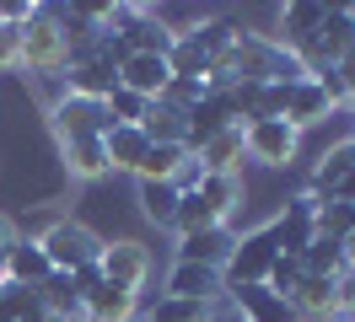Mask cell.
Listing matches in <instances>:
<instances>
[{
    "instance_id": "6da1fadb",
    "label": "cell",
    "mask_w": 355,
    "mask_h": 322,
    "mask_svg": "<svg viewBox=\"0 0 355 322\" xmlns=\"http://www.w3.org/2000/svg\"><path fill=\"white\" fill-rule=\"evenodd\" d=\"M350 48H355V6H329V17L318 21V33H312L291 60L302 64V75H323V70H334Z\"/></svg>"
},
{
    "instance_id": "7a4b0ae2",
    "label": "cell",
    "mask_w": 355,
    "mask_h": 322,
    "mask_svg": "<svg viewBox=\"0 0 355 322\" xmlns=\"http://www.w3.org/2000/svg\"><path fill=\"white\" fill-rule=\"evenodd\" d=\"M103 242H108V236H97L87 220H70V215H54L44 231H38V247L49 253L54 274H70V269H87V263H97Z\"/></svg>"
},
{
    "instance_id": "3957f363",
    "label": "cell",
    "mask_w": 355,
    "mask_h": 322,
    "mask_svg": "<svg viewBox=\"0 0 355 322\" xmlns=\"http://www.w3.org/2000/svg\"><path fill=\"white\" fill-rule=\"evenodd\" d=\"M70 64V43L60 33V21L49 17V6H38V17L22 27V70L33 81H60Z\"/></svg>"
},
{
    "instance_id": "277c9868",
    "label": "cell",
    "mask_w": 355,
    "mask_h": 322,
    "mask_svg": "<svg viewBox=\"0 0 355 322\" xmlns=\"http://www.w3.org/2000/svg\"><path fill=\"white\" fill-rule=\"evenodd\" d=\"M49 134H54V145H70V140H103L113 129L108 118V102H87V97H54L49 102Z\"/></svg>"
},
{
    "instance_id": "5b68a950",
    "label": "cell",
    "mask_w": 355,
    "mask_h": 322,
    "mask_svg": "<svg viewBox=\"0 0 355 322\" xmlns=\"http://www.w3.org/2000/svg\"><path fill=\"white\" fill-rule=\"evenodd\" d=\"M243 156L259 161L269 172H286L296 156H302V134L286 124V118H259V124H243Z\"/></svg>"
},
{
    "instance_id": "8992f818",
    "label": "cell",
    "mask_w": 355,
    "mask_h": 322,
    "mask_svg": "<svg viewBox=\"0 0 355 322\" xmlns=\"http://www.w3.org/2000/svg\"><path fill=\"white\" fill-rule=\"evenodd\" d=\"M275 258H280V247H275V236H269V226H253V231H237V247H232V263L221 269L226 290H237V285H264L269 269H275Z\"/></svg>"
},
{
    "instance_id": "52a82bcc",
    "label": "cell",
    "mask_w": 355,
    "mask_h": 322,
    "mask_svg": "<svg viewBox=\"0 0 355 322\" xmlns=\"http://www.w3.org/2000/svg\"><path fill=\"white\" fill-rule=\"evenodd\" d=\"M97 269H103V279H108V285L146 290V285H151L156 258H151V247H146L140 236H113V242H103V253H97Z\"/></svg>"
},
{
    "instance_id": "ba28073f",
    "label": "cell",
    "mask_w": 355,
    "mask_h": 322,
    "mask_svg": "<svg viewBox=\"0 0 355 322\" xmlns=\"http://www.w3.org/2000/svg\"><path fill=\"white\" fill-rule=\"evenodd\" d=\"M269 236H275L280 253L302 258V253H307V242L318 236V199H312L307 188L296 193V199H286L280 210L269 215Z\"/></svg>"
},
{
    "instance_id": "9c48e42d",
    "label": "cell",
    "mask_w": 355,
    "mask_h": 322,
    "mask_svg": "<svg viewBox=\"0 0 355 322\" xmlns=\"http://www.w3.org/2000/svg\"><path fill=\"white\" fill-rule=\"evenodd\" d=\"M60 91L65 97H87V102H108L119 91V64H108L103 54L81 48V54H70L65 75H60Z\"/></svg>"
},
{
    "instance_id": "30bf717a",
    "label": "cell",
    "mask_w": 355,
    "mask_h": 322,
    "mask_svg": "<svg viewBox=\"0 0 355 322\" xmlns=\"http://www.w3.org/2000/svg\"><path fill=\"white\" fill-rule=\"evenodd\" d=\"M194 193H200L205 215H210L216 226H237V215H243V204H248L243 172H205V183Z\"/></svg>"
},
{
    "instance_id": "8fae6325",
    "label": "cell",
    "mask_w": 355,
    "mask_h": 322,
    "mask_svg": "<svg viewBox=\"0 0 355 322\" xmlns=\"http://www.w3.org/2000/svg\"><path fill=\"white\" fill-rule=\"evenodd\" d=\"M232 247H237V226H210V231L178 236L173 263H200V269H216V274H221L226 263H232Z\"/></svg>"
},
{
    "instance_id": "7c38bea8",
    "label": "cell",
    "mask_w": 355,
    "mask_h": 322,
    "mask_svg": "<svg viewBox=\"0 0 355 322\" xmlns=\"http://www.w3.org/2000/svg\"><path fill=\"white\" fill-rule=\"evenodd\" d=\"M291 312H296L302 322H339V317H345V296H339V279L302 274L296 296H291Z\"/></svg>"
},
{
    "instance_id": "4fadbf2b",
    "label": "cell",
    "mask_w": 355,
    "mask_h": 322,
    "mask_svg": "<svg viewBox=\"0 0 355 322\" xmlns=\"http://www.w3.org/2000/svg\"><path fill=\"white\" fill-rule=\"evenodd\" d=\"M280 118H286L296 134H307V129H318V124H329V118H334V102H329V91L307 75V81H296L286 91V113H280Z\"/></svg>"
},
{
    "instance_id": "5bb4252c",
    "label": "cell",
    "mask_w": 355,
    "mask_h": 322,
    "mask_svg": "<svg viewBox=\"0 0 355 322\" xmlns=\"http://www.w3.org/2000/svg\"><path fill=\"white\" fill-rule=\"evenodd\" d=\"M140 290H124V285H97L87 301H81V322H140Z\"/></svg>"
},
{
    "instance_id": "9a60e30c",
    "label": "cell",
    "mask_w": 355,
    "mask_h": 322,
    "mask_svg": "<svg viewBox=\"0 0 355 322\" xmlns=\"http://www.w3.org/2000/svg\"><path fill=\"white\" fill-rule=\"evenodd\" d=\"M323 17H329L323 0H291V6H280V17H275V33H269V38L280 43L286 54H296V48L318 33V21H323Z\"/></svg>"
},
{
    "instance_id": "2e32d148",
    "label": "cell",
    "mask_w": 355,
    "mask_h": 322,
    "mask_svg": "<svg viewBox=\"0 0 355 322\" xmlns=\"http://www.w3.org/2000/svg\"><path fill=\"white\" fill-rule=\"evenodd\" d=\"M49 274H54V263H49V253L38 247V236H17V247L0 263V279H6V285H27V290L49 285Z\"/></svg>"
},
{
    "instance_id": "e0dca14e",
    "label": "cell",
    "mask_w": 355,
    "mask_h": 322,
    "mask_svg": "<svg viewBox=\"0 0 355 322\" xmlns=\"http://www.w3.org/2000/svg\"><path fill=\"white\" fill-rule=\"evenodd\" d=\"M232 306H237V322H302L291 312L286 296H275L269 285H237V290H226Z\"/></svg>"
},
{
    "instance_id": "ac0fdd59",
    "label": "cell",
    "mask_w": 355,
    "mask_h": 322,
    "mask_svg": "<svg viewBox=\"0 0 355 322\" xmlns=\"http://www.w3.org/2000/svg\"><path fill=\"white\" fill-rule=\"evenodd\" d=\"M167 81H173V70H167L162 54H130V60L119 64V86L135 91V97H146V102H156L167 91Z\"/></svg>"
},
{
    "instance_id": "d6986e66",
    "label": "cell",
    "mask_w": 355,
    "mask_h": 322,
    "mask_svg": "<svg viewBox=\"0 0 355 322\" xmlns=\"http://www.w3.org/2000/svg\"><path fill=\"white\" fill-rule=\"evenodd\" d=\"M162 296H189V301H221L226 296V279L216 269H200V263H173L167 269V285Z\"/></svg>"
},
{
    "instance_id": "ffe728a7",
    "label": "cell",
    "mask_w": 355,
    "mask_h": 322,
    "mask_svg": "<svg viewBox=\"0 0 355 322\" xmlns=\"http://www.w3.org/2000/svg\"><path fill=\"white\" fill-rule=\"evenodd\" d=\"M221 301H189V296H156L140 306V322H216Z\"/></svg>"
},
{
    "instance_id": "44dd1931",
    "label": "cell",
    "mask_w": 355,
    "mask_h": 322,
    "mask_svg": "<svg viewBox=\"0 0 355 322\" xmlns=\"http://www.w3.org/2000/svg\"><path fill=\"white\" fill-rule=\"evenodd\" d=\"M232 124H237V118H232L226 97H200V107L189 113V129H183V150L194 156L205 140H216V134H221V129H232Z\"/></svg>"
},
{
    "instance_id": "7402d4cb",
    "label": "cell",
    "mask_w": 355,
    "mask_h": 322,
    "mask_svg": "<svg viewBox=\"0 0 355 322\" xmlns=\"http://www.w3.org/2000/svg\"><path fill=\"white\" fill-rule=\"evenodd\" d=\"M103 150H108V172H140L151 140L140 134V124H113L108 134H103Z\"/></svg>"
},
{
    "instance_id": "603a6c76",
    "label": "cell",
    "mask_w": 355,
    "mask_h": 322,
    "mask_svg": "<svg viewBox=\"0 0 355 322\" xmlns=\"http://www.w3.org/2000/svg\"><path fill=\"white\" fill-rule=\"evenodd\" d=\"M60 167L70 183H97V177H108V150L103 140H70L60 145Z\"/></svg>"
},
{
    "instance_id": "cb8c5ba5",
    "label": "cell",
    "mask_w": 355,
    "mask_h": 322,
    "mask_svg": "<svg viewBox=\"0 0 355 322\" xmlns=\"http://www.w3.org/2000/svg\"><path fill=\"white\" fill-rule=\"evenodd\" d=\"M194 161H200L205 172H243V124H232V129H221L216 140H205L200 150H194Z\"/></svg>"
},
{
    "instance_id": "d4e9b609",
    "label": "cell",
    "mask_w": 355,
    "mask_h": 322,
    "mask_svg": "<svg viewBox=\"0 0 355 322\" xmlns=\"http://www.w3.org/2000/svg\"><path fill=\"white\" fill-rule=\"evenodd\" d=\"M178 199H183V193H178L173 183H135V204H140V215H146L151 226H173Z\"/></svg>"
},
{
    "instance_id": "484cf974",
    "label": "cell",
    "mask_w": 355,
    "mask_h": 322,
    "mask_svg": "<svg viewBox=\"0 0 355 322\" xmlns=\"http://www.w3.org/2000/svg\"><path fill=\"white\" fill-rule=\"evenodd\" d=\"M183 161H189V150H183V145H151V150H146V161H140V172H135V183H173Z\"/></svg>"
},
{
    "instance_id": "4316f807",
    "label": "cell",
    "mask_w": 355,
    "mask_h": 322,
    "mask_svg": "<svg viewBox=\"0 0 355 322\" xmlns=\"http://www.w3.org/2000/svg\"><path fill=\"white\" fill-rule=\"evenodd\" d=\"M302 269H307V274H323V279H339L345 274V247H339L334 236H312L307 253H302Z\"/></svg>"
},
{
    "instance_id": "83f0119b",
    "label": "cell",
    "mask_w": 355,
    "mask_h": 322,
    "mask_svg": "<svg viewBox=\"0 0 355 322\" xmlns=\"http://www.w3.org/2000/svg\"><path fill=\"white\" fill-rule=\"evenodd\" d=\"M200 97H205V81H183V75H173L167 91L156 97V107H167V113H178V118H189V113L200 107Z\"/></svg>"
},
{
    "instance_id": "f1b7e54d",
    "label": "cell",
    "mask_w": 355,
    "mask_h": 322,
    "mask_svg": "<svg viewBox=\"0 0 355 322\" xmlns=\"http://www.w3.org/2000/svg\"><path fill=\"white\" fill-rule=\"evenodd\" d=\"M350 231H355V204H339V199L318 204V236H334V242H345Z\"/></svg>"
},
{
    "instance_id": "f546056e",
    "label": "cell",
    "mask_w": 355,
    "mask_h": 322,
    "mask_svg": "<svg viewBox=\"0 0 355 322\" xmlns=\"http://www.w3.org/2000/svg\"><path fill=\"white\" fill-rule=\"evenodd\" d=\"M302 274H307V269H302V258H291V253H280V258H275V269H269V279H264V285H269V290H275V296H296V285H302Z\"/></svg>"
},
{
    "instance_id": "4dcf8cb0",
    "label": "cell",
    "mask_w": 355,
    "mask_h": 322,
    "mask_svg": "<svg viewBox=\"0 0 355 322\" xmlns=\"http://www.w3.org/2000/svg\"><path fill=\"white\" fill-rule=\"evenodd\" d=\"M146 97H135V91H124V86H119V91H113L108 97V118L113 124H140V118H146Z\"/></svg>"
},
{
    "instance_id": "1f68e13d",
    "label": "cell",
    "mask_w": 355,
    "mask_h": 322,
    "mask_svg": "<svg viewBox=\"0 0 355 322\" xmlns=\"http://www.w3.org/2000/svg\"><path fill=\"white\" fill-rule=\"evenodd\" d=\"M17 70H22V27L0 21V75H17Z\"/></svg>"
},
{
    "instance_id": "d6a6232c",
    "label": "cell",
    "mask_w": 355,
    "mask_h": 322,
    "mask_svg": "<svg viewBox=\"0 0 355 322\" xmlns=\"http://www.w3.org/2000/svg\"><path fill=\"white\" fill-rule=\"evenodd\" d=\"M334 75H339V86H345V102L355 107V48H350L339 64H334Z\"/></svg>"
},
{
    "instance_id": "836d02e7",
    "label": "cell",
    "mask_w": 355,
    "mask_h": 322,
    "mask_svg": "<svg viewBox=\"0 0 355 322\" xmlns=\"http://www.w3.org/2000/svg\"><path fill=\"white\" fill-rule=\"evenodd\" d=\"M17 236H22V226H17V220H11V215L0 210V263H6V253H11V247H17Z\"/></svg>"
},
{
    "instance_id": "e575fe53",
    "label": "cell",
    "mask_w": 355,
    "mask_h": 322,
    "mask_svg": "<svg viewBox=\"0 0 355 322\" xmlns=\"http://www.w3.org/2000/svg\"><path fill=\"white\" fill-rule=\"evenodd\" d=\"M339 247H345V269H355V231L345 236V242H339Z\"/></svg>"
},
{
    "instance_id": "d590c367",
    "label": "cell",
    "mask_w": 355,
    "mask_h": 322,
    "mask_svg": "<svg viewBox=\"0 0 355 322\" xmlns=\"http://www.w3.org/2000/svg\"><path fill=\"white\" fill-rule=\"evenodd\" d=\"M38 322H81V317H54V312H44Z\"/></svg>"
},
{
    "instance_id": "8d00e7d4",
    "label": "cell",
    "mask_w": 355,
    "mask_h": 322,
    "mask_svg": "<svg viewBox=\"0 0 355 322\" xmlns=\"http://www.w3.org/2000/svg\"><path fill=\"white\" fill-rule=\"evenodd\" d=\"M339 322H355V312H345V317H339Z\"/></svg>"
},
{
    "instance_id": "74e56055",
    "label": "cell",
    "mask_w": 355,
    "mask_h": 322,
    "mask_svg": "<svg viewBox=\"0 0 355 322\" xmlns=\"http://www.w3.org/2000/svg\"><path fill=\"white\" fill-rule=\"evenodd\" d=\"M0 296H6V279H0Z\"/></svg>"
}]
</instances>
